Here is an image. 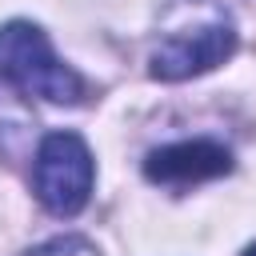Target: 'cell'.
Segmentation results:
<instances>
[{
    "label": "cell",
    "instance_id": "obj_1",
    "mask_svg": "<svg viewBox=\"0 0 256 256\" xmlns=\"http://www.w3.org/2000/svg\"><path fill=\"white\" fill-rule=\"evenodd\" d=\"M236 52V24L220 0H172L160 44L152 48L156 80H188Z\"/></svg>",
    "mask_w": 256,
    "mask_h": 256
},
{
    "label": "cell",
    "instance_id": "obj_2",
    "mask_svg": "<svg viewBox=\"0 0 256 256\" xmlns=\"http://www.w3.org/2000/svg\"><path fill=\"white\" fill-rule=\"evenodd\" d=\"M0 80L44 104L84 100V80L52 52L48 36L28 20H8L0 28Z\"/></svg>",
    "mask_w": 256,
    "mask_h": 256
},
{
    "label": "cell",
    "instance_id": "obj_3",
    "mask_svg": "<svg viewBox=\"0 0 256 256\" xmlns=\"http://www.w3.org/2000/svg\"><path fill=\"white\" fill-rule=\"evenodd\" d=\"M96 164L76 132H48L32 160V192L52 216H76L92 196Z\"/></svg>",
    "mask_w": 256,
    "mask_h": 256
},
{
    "label": "cell",
    "instance_id": "obj_4",
    "mask_svg": "<svg viewBox=\"0 0 256 256\" xmlns=\"http://www.w3.org/2000/svg\"><path fill=\"white\" fill-rule=\"evenodd\" d=\"M224 172H232V152L216 140H176V144L148 152L144 160V176L152 184H172V188L200 184Z\"/></svg>",
    "mask_w": 256,
    "mask_h": 256
},
{
    "label": "cell",
    "instance_id": "obj_5",
    "mask_svg": "<svg viewBox=\"0 0 256 256\" xmlns=\"http://www.w3.org/2000/svg\"><path fill=\"white\" fill-rule=\"evenodd\" d=\"M24 256H100V252L84 236H56V240H44V244L28 248Z\"/></svg>",
    "mask_w": 256,
    "mask_h": 256
},
{
    "label": "cell",
    "instance_id": "obj_6",
    "mask_svg": "<svg viewBox=\"0 0 256 256\" xmlns=\"http://www.w3.org/2000/svg\"><path fill=\"white\" fill-rule=\"evenodd\" d=\"M244 256H256V244H252V248H244Z\"/></svg>",
    "mask_w": 256,
    "mask_h": 256
}]
</instances>
